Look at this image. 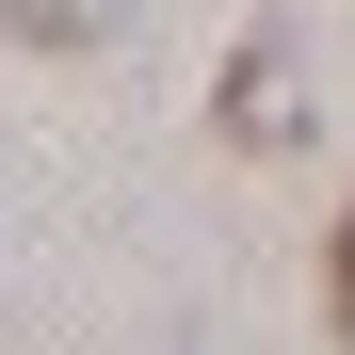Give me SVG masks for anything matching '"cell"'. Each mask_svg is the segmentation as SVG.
<instances>
[{
  "label": "cell",
  "instance_id": "2",
  "mask_svg": "<svg viewBox=\"0 0 355 355\" xmlns=\"http://www.w3.org/2000/svg\"><path fill=\"white\" fill-rule=\"evenodd\" d=\"M0 33H33V49H97V33H130V0H0Z\"/></svg>",
  "mask_w": 355,
  "mask_h": 355
},
{
  "label": "cell",
  "instance_id": "1",
  "mask_svg": "<svg viewBox=\"0 0 355 355\" xmlns=\"http://www.w3.org/2000/svg\"><path fill=\"white\" fill-rule=\"evenodd\" d=\"M291 97H307V81H291V33H259L243 65H226V146H243V162H291V146H307Z\"/></svg>",
  "mask_w": 355,
  "mask_h": 355
},
{
  "label": "cell",
  "instance_id": "3",
  "mask_svg": "<svg viewBox=\"0 0 355 355\" xmlns=\"http://www.w3.org/2000/svg\"><path fill=\"white\" fill-rule=\"evenodd\" d=\"M323 323L355 339V210H339V259H323Z\"/></svg>",
  "mask_w": 355,
  "mask_h": 355
}]
</instances>
